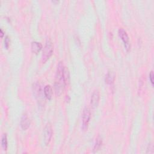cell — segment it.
Instances as JSON below:
<instances>
[{
	"label": "cell",
	"instance_id": "8992f818",
	"mask_svg": "<svg viewBox=\"0 0 154 154\" xmlns=\"http://www.w3.org/2000/svg\"><path fill=\"white\" fill-rule=\"evenodd\" d=\"M99 101H100V93H99L98 90H95L93 93L91 97L90 104L93 108L98 107Z\"/></svg>",
	"mask_w": 154,
	"mask_h": 154
},
{
	"label": "cell",
	"instance_id": "277c9868",
	"mask_svg": "<svg viewBox=\"0 0 154 154\" xmlns=\"http://www.w3.org/2000/svg\"><path fill=\"white\" fill-rule=\"evenodd\" d=\"M118 33H119V37L121 38V39L122 40V41L124 43L125 47L126 49V51H129L131 48V45L129 43V37L128 36L127 33H126V31L123 29H120L119 30Z\"/></svg>",
	"mask_w": 154,
	"mask_h": 154
},
{
	"label": "cell",
	"instance_id": "9a60e30c",
	"mask_svg": "<svg viewBox=\"0 0 154 154\" xmlns=\"http://www.w3.org/2000/svg\"><path fill=\"white\" fill-rule=\"evenodd\" d=\"M4 43H5V46L7 49L9 48V45H10V38L8 36H6L4 40Z\"/></svg>",
	"mask_w": 154,
	"mask_h": 154
},
{
	"label": "cell",
	"instance_id": "ac0fdd59",
	"mask_svg": "<svg viewBox=\"0 0 154 154\" xmlns=\"http://www.w3.org/2000/svg\"><path fill=\"white\" fill-rule=\"evenodd\" d=\"M3 35H4V33H3V30H2V29H1V37H3Z\"/></svg>",
	"mask_w": 154,
	"mask_h": 154
},
{
	"label": "cell",
	"instance_id": "e0dca14e",
	"mask_svg": "<svg viewBox=\"0 0 154 154\" xmlns=\"http://www.w3.org/2000/svg\"><path fill=\"white\" fill-rule=\"evenodd\" d=\"M149 79H150V81H151V84L153 86V73L152 71H151V73H150V75H149Z\"/></svg>",
	"mask_w": 154,
	"mask_h": 154
},
{
	"label": "cell",
	"instance_id": "3957f363",
	"mask_svg": "<svg viewBox=\"0 0 154 154\" xmlns=\"http://www.w3.org/2000/svg\"><path fill=\"white\" fill-rule=\"evenodd\" d=\"M90 116H91V113H90V110L86 107L84 109L83 113H82V129L84 131H86L88 128V126H89V123L90 122Z\"/></svg>",
	"mask_w": 154,
	"mask_h": 154
},
{
	"label": "cell",
	"instance_id": "52a82bcc",
	"mask_svg": "<svg viewBox=\"0 0 154 154\" xmlns=\"http://www.w3.org/2000/svg\"><path fill=\"white\" fill-rule=\"evenodd\" d=\"M30 125V119L29 118L28 116H27V115L25 114L23 116V117H22L21 118V128L23 130L25 131L29 128Z\"/></svg>",
	"mask_w": 154,
	"mask_h": 154
},
{
	"label": "cell",
	"instance_id": "30bf717a",
	"mask_svg": "<svg viewBox=\"0 0 154 154\" xmlns=\"http://www.w3.org/2000/svg\"><path fill=\"white\" fill-rule=\"evenodd\" d=\"M115 74L113 72H108L106 76V82L107 84H111L113 83L115 80Z\"/></svg>",
	"mask_w": 154,
	"mask_h": 154
},
{
	"label": "cell",
	"instance_id": "7a4b0ae2",
	"mask_svg": "<svg viewBox=\"0 0 154 154\" xmlns=\"http://www.w3.org/2000/svg\"><path fill=\"white\" fill-rule=\"evenodd\" d=\"M54 47L52 43L51 40H48L46 42L45 46L43 48V54H42V62L43 63H45L47 60L51 57L53 53Z\"/></svg>",
	"mask_w": 154,
	"mask_h": 154
},
{
	"label": "cell",
	"instance_id": "4fadbf2b",
	"mask_svg": "<svg viewBox=\"0 0 154 154\" xmlns=\"http://www.w3.org/2000/svg\"><path fill=\"white\" fill-rule=\"evenodd\" d=\"M1 146L3 149L4 151L7 150V135L4 134L2 136V139H1Z\"/></svg>",
	"mask_w": 154,
	"mask_h": 154
},
{
	"label": "cell",
	"instance_id": "2e32d148",
	"mask_svg": "<svg viewBox=\"0 0 154 154\" xmlns=\"http://www.w3.org/2000/svg\"><path fill=\"white\" fill-rule=\"evenodd\" d=\"M153 145L152 144H149V146H148L147 147V153H153Z\"/></svg>",
	"mask_w": 154,
	"mask_h": 154
},
{
	"label": "cell",
	"instance_id": "ba28073f",
	"mask_svg": "<svg viewBox=\"0 0 154 154\" xmlns=\"http://www.w3.org/2000/svg\"><path fill=\"white\" fill-rule=\"evenodd\" d=\"M42 49V45L37 42H33L31 43V51L35 54H37Z\"/></svg>",
	"mask_w": 154,
	"mask_h": 154
},
{
	"label": "cell",
	"instance_id": "5b68a950",
	"mask_svg": "<svg viewBox=\"0 0 154 154\" xmlns=\"http://www.w3.org/2000/svg\"><path fill=\"white\" fill-rule=\"evenodd\" d=\"M52 135V129L51 125L48 123L44 129V143L47 146L51 141Z\"/></svg>",
	"mask_w": 154,
	"mask_h": 154
},
{
	"label": "cell",
	"instance_id": "9c48e42d",
	"mask_svg": "<svg viewBox=\"0 0 154 154\" xmlns=\"http://www.w3.org/2000/svg\"><path fill=\"white\" fill-rule=\"evenodd\" d=\"M44 94H45V96L46 98L48 99V100H51L52 95H53V92H52V87L49 86L47 85L44 88Z\"/></svg>",
	"mask_w": 154,
	"mask_h": 154
},
{
	"label": "cell",
	"instance_id": "7c38bea8",
	"mask_svg": "<svg viewBox=\"0 0 154 154\" xmlns=\"http://www.w3.org/2000/svg\"><path fill=\"white\" fill-rule=\"evenodd\" d=\"M63 76L66 84H68L70 82V74L69 71L66 67L64 68L63 70Z\"/></svg>",
	"mask_w": 154,
	"mask_h": 154
},
{
	"label": "cell",
	"instance_id": "6da1fadb",
	"mask_svg": "<svg viewBox=\"0 0 154 154\" xmlns=\"http://www.w3.org/2000/svg\"><path fill=\"white\" fill-rule=\"evenodd\" d=\"M64 68V67L63 63L60 62L57 66L54 82L55 93H56V95L57 96H60L62 94V93L64 91L65 86L66 85L65 83L63 76Z\"/></svg>",
	"mask_w": 154,
	"mask_h": 154
},
{
	"label": "cell",
	"instance_id": "5bb4252c",
	"mask_svg": "<svg viewBox=\"0 0 154 154\" xmlns=\"http://www.w3.org/2000/svg\"><path fill=\"white\" fill-rule=\"evenodd\" d=\"M101 145H102V140L100 138V137H98V138L96 139V143H95V146H94V149H93L94 152H96L99 149H100V147H101Z\"/></svg>",
	"mask_w": 154,
	"mask_h": 154
},
{
	"label": "cell",
	"instance_id": "8fae6325",
	"mask_svg": "<svg viewBox=\"0 0 154 154\" xmlns=\"http://www.w3.org/2000/svg\"><path fill=\"white\" fill-rule=\"evenodd\" d=\"M33 91L35 93V95L36 97H40L42 96V90L41 86L39 84H35L33 86Z\"/></svg>",
	"mask_w": 154,
	"mask_h": 154
}]
</instances>
